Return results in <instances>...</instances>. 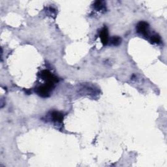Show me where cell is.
<instances>
[{"label": "cell", "instance_id": "obj_5", "mask_svg": "<svg viewBox=\"0 0 167 167\" xmlns=\"http://www.w3.org/2000/svg\"><path fill=\"white\" fill-rule=\"evenodd\" d=\"M51 118L53 122L56 123H61L63 119V114L59 112H52L51 114Z\"/></svg>", "mask_w": 167, "mask_h": 167}, {"label": "cell", "instance_id": "obj_7", "mask_svg": "<svg viewBox=\"0 0 167 167\" xmlns=\"http://www.w3.org/2000/svg\"><path fill=\"white\" fill-rule=\"evenodd\" d=\"M94 7L97 10L99 11V10L104 9L105 8V6L104 3H103V2L97 1L94 3Z\"/></svg>", "mask_w": 167, "mask_h": 167}, {"label": "cell", "instance_id": "obj_2", "mask_svg": "<svg viewBox=\"0 0 167 167\" xmlns=\"http://www.w3.org/2000/svg\"><path fill=\"white\" fill-rule=\"evenodd\" d=\"M136 31L144 36L148 37L149 34V25L148 23L146 22H140L136 25Z\"/></svg>", "mask_w": 167, "mask_h": 167}, {"label": "cell", "instance_id": "obj_4", "mask_svg": "<svg viewBox=\"0 0 167 167\" xmlns=\"http://www.w3.org/2000/svg\"><path fill=\"white\" fill-rule=\"evenodd\" d=\"M100 38L101 40L102 43L106 45L109 41V38H108V30L106 27H103L102 30L100 31Z\"/></svg>", "mask_w": 167, "mask_h": 167}, {"label": "cell", "instance_id": "obj_3", "mask_svg": "<svg viewBox=\"0 0 167 167\" xmlns=\"http://www.w3.org/2000/svg\"><path fill=\"white\" fill-rule=\"evenodd\" d=\"M41 77L43 78V79L47 80V82H51L54 83L58 81L57 78L54 76L52 74L47 70H44L41 72Z\"/></svg>", "mask_w": 167, "mask_h": 167}, {"label": "cell", "instance_id": "obj_8", "mask_svg": "<svg viewBox=\"0 0 167 167\" xmlns=\"http://www.w3.org/2000/svg\"><path fill=\"white\" fill-rule=\"evenodd\" d=\"M161 41V39L159 35L155 34L154 35H152L151 37V42L152 43H155V44H159Z\"/></svg>", "mask_w": 167, "mask_h": 167}, {"label": "cell", "instance_id": "obj_1", "mask_svg": "<svg viewBox=\"0 0 167 167\" xmlns=\"http://www.w3.org/2000/svg\"><path fill=\"white\" fill-rule=\"evenodd\" d=\"M54 88V82H47L46 84L39 86L37 88L36 92L42 97H48L50 95V92Z\"/></svg>", "mask_w": 167, "mask_h": 167}, {"label": "cell", "instance_id": "obj_6", "mask_svg": "<svg viewBox=\"0 0 167 167\" xmlns=\"http://www.w3.org/2000/svg\"><path fill=\"white\" fill-rule=\"evenodd\" d=\"M121 41H122V39L118 36H114L110 40L111 44L114 46H118L121 43Z\"/></svg>", "mask_w": 167, "mask_h": 167}]
</instances>
